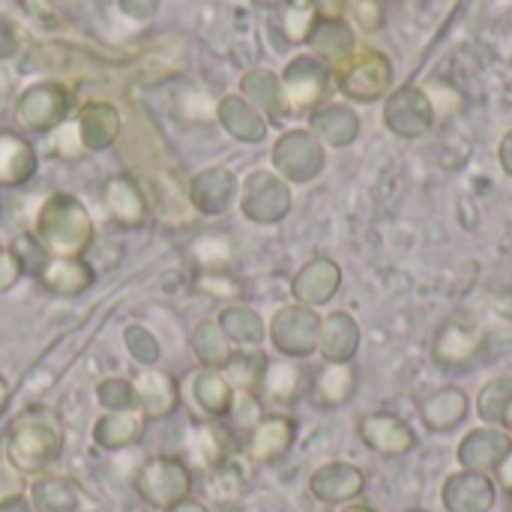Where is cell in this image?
Segmentation results:
<instances>
[{
  "label": "cell",
  "mask_w": 512,
  "mask_h": 512,
  "mask_svg": "<svg viewBox=\"0 0 512 512\" xmlns=\"http://www.w3.org/2000/svg\"><path fill=\"white\" fill-rule=\"evenodd\" d=\"M63 453V426L60 417L42 405L27 408L15 417L6 435V462L21 474L48 471Z\"/></svg>",
  "instance_id": "obj_1"
},
{
  "label": "cell",
  "mask_w": 512,
  "mask_h": 512,
  "mask_svg": "<svg viewBox=\"0 0 512 512\" xmlns=\"http://www.w3.org/2000/svg\"><path fill=\"white\" fill-rule=\"evenodd\" d=\"M489 348L486 330L471 318H447L432 342V357L444 369H468Z\"/></svg>",
  "instance_id": "obj_2"
},
{
  "label": "cell",
  "mask_w": 512,
  "mask_h": 512,
  "mask_svg": "<svg viewBox=\"0 0 512 512\" xmlns=\"http://www.w3.org/2000/svg\"><path fill=\"white\" fill-rule=\"evenodd\" d=\"M135 489L138 495L159 510H171L180 501H186L189 489H192V474L180 459H150L138 477H135Z\"/></svg>",
  "instance_id": "obj_3"
},
{
  "label": "cell",
  "mask_w": 512,
  "mask_h": 512,
  "mask_svg": "<svg viewBox=\"0 0 512 512\" xmlns=\"http://www.w3.org/2000/svg\"><path fill=\"white\" fill-rule=\"evenodd\" d=\"M273 345L288 360H303L318 351L321 318L309 306H285L273 318Z\"/></svg>",
  "instance_id": "obj_4"
},
{
  "label": "cell",
  "mask_w": 512,
  "mask_h": 512,
  "mask_svg": "<svg viewBox=\"0 0 512 512\" xmlns=\"http://www.w3.org/2000/svg\"><path fill=\"white\" fill-rule=\"evenodd\" d=\"M360 441L378 456H408L417 450V432L408 420L393 411L366 414L357 426Z\"/></svg>",
  "instance_id": "obj_5"
},
{
  "label": "cell",
  "mask_w": 512,
  "mask_h": 512,
  "mask_svg": "<svg viewBox=\"0 0 512 512\" xmlns=\"http://www.w3.org/2000/svg\"><path fill=\"white\" fill-rule=\"evenodd\" d=\"M512 450V438L501 426H480L471 429L456 450V459L462 465V471H474V474H486L492 477L498 471V465L507 459Z\"/></svg>",
  "instance_id": "obj_6"
},
{
  "label": "cell",
  "mask_w": 512,
  "mask_h": 512,
  "mask_svg": "<svg viewBox=\"0 0 512 512\" xmlns=\"http://www.w3.org/2000/svg\"><path fill=\"white\" fill-rule=\"evenodd\" d=\"M498 483L495 477L456 471L441 486V504L447 512H492L498 504Z\"/></svg>",
  "instance_id": "obj_7"
},
{
  "label": "cell",
  "mask_w": 512,
  "mask_h": 512,
  "mask_svg": "<svg viewBox=\"0 0 512 512\" xmlns=\"http://www.w3.org/2000/svg\"><path fill=\"white\" fill-rule=\"evenodd\" d=\"M309 492L321 504H351L366 492V474L351 462H327L309 477Z\"/></svg>",
  "instance_id": "obj_8"
},
{
  "label": "cell",
  "mask_w": 512,
  "mask_h": 512,
  "mask_svg": "<svg viewBox=\"0 0 512 512\" xmlns=\"http://www.w3.org/2000/svg\"><path fill=\"white\" fill-rule=\"evenodd\" d=\"M309 390V375L297 360H276L267 363L261 387H258V399L261 405L270 408H291L294 402H300Z\"/></svg>",
  "instance_id": "obj_9"
},
{
  "label": "cell",
  "mask_w": 512,
  "mask_h": 512,
  "mask_svg": "<svg viewBox=\"0 0 512 512\" xmlns=\"http://www.w3.org/2000/svg\"><path fill=\"white\" fill-rule=\"evenodd\" d=\"M297 438V423L288 414H264L258 426L249 432V459L258 465H270L282 459Z\"/></svg>",
  "instance_id": "obj_10"
},
{
  "label": "cell",
  "mask_w": 512,
  "mask_h": 512,
  "mask_svg": "<svg viewBox=\"0 0 512 512\" xmlns=\"http://www.w3.org/2000/svg\"><path fill=\"white\" fill-rule=\"evenodd\" d=\"M357 393V369L354 363H324L315 375H309V390L306 396L318 408H342L354 399Z\"/></svg>",
  "instance_id": "obj_11"
},
{
  "label": "cell",
  "mask_w": 512,
  "mask_h": 512,
  "mask_svg": "<svg viewBox=\"0 0 512 512\" xmlns=\"http://www.w3.org/2000/svg\"><path fill=\"white\" fill-rule=\"evenodd\" d=\"M471 414V399L465 390L459 387H444V390H435L432 396L423 399L420 405V420L429 432L435 435H444V432H453L459 429Z\"/></svg>",
  "instance_id": "obj_12"
},
{
  "label": "cell",
  "mask_w": 512,
  "mask_h": 512,
  "mask_svg": "<svg viewBox=\"0 0 512 512\" xmlns=\"http://www.w3.org/2000/svg\"><path fill=\"white\" fill-rule=\"evenodd\" d=\"M360 348V327L348 312H333L321 321L318 351L327 363H351Z\"/></svg>",
  "instance_id": "obj_13"
},
{
  "label": "cell",
  "mask_w": 512,
  "mask_h": 512,
  "mask_svg": "<svg viewBox=\"0 0 512 512\" xmlns=\"http://www.w3.org/2000/svg\"><path fill=\"white\" fill-rule=\"evenodd\" d=\"M339 282H342V270L336 267V261L315 258L297 273L291 291L303 306H318V303H327L339 291Z\"/></svg>",
  "instance_id": "obj_14"
},
{
  "label": "cell",
  "mask_w": 512,
  "mask_h": 512,
  "mask_svg": "<svg viewBox=\"0 0 512 512\" xmlns=\"http://www.w3.org/2000/svg\"><path fill=\"white\" fill-rule=\"evenodd\" d=\"M231 447H234V435L213 420L198 423L189 435V453H192L195 465L204 471L222 468L231 459Z\"/></svg>",
  "instance_id": "obj_15"
},
{
  "label": "cell",
  "mask_w": 512,
  "mask_h": 512,
  "mask_svg": "<svg viewBox=\"0 0 512 512\" xmlns=\"http://www.w3.org/2000/svg\"><path fill=\"white\" fill-rule=\"evenodd\" d=\"M132 387H135L138 411L144 414V420H162L180 402L177 384L168 375H162V372H144Z\"/></svg>",
  "instance_id": "obj_16"
},
{
  "label": "cell",
  "mask_w": 512,
  "mask_h": 512,
  "mask_svg": "<svg viewBox=\"0 0 512 512\" xmlns=\"http://www.w3.org/2000/svg\"><path fill=\"white\" fill-rule=\"evenodd\" d=\"M144 414L141 411H111L93 426V441L102 450H123L141 438L144 429Z\"/></svg>",
  "instance_id": "obj_17"
},
{
  "label": "cell",
  "mask_w": 512,
  "mask_h": 512,
  "mask_svg": "<svg viewBox=\"0 0 512 512\" xmlns=\"http://www.w3.org/2000/svg\"><path fill=\"white\" fill-rule=\"evenodd\" d=\"M42 285L57 294H81L93 282V270L78 258H54L39 273Z\"/></svg>",
  "instance_id": "obj_18"
},
{
  "label": "cell",
  "mask_w": 512,
  "mask_h": 512,
  "mask_svg": "<svg viewBox=\"0 0 512 512\" xmlns=\"http://www.w3.org/2000/svg\"><path fill=\"white\" fill-rule=\"evenodd\" d=\"M195 402L204 408L207 417H225L234 408V387L228 384L225 375H219L216 369H204L195 378Z\"/></svg>",
  "instance_id": "obj_19"
},
{
  "label": "cell",
  "mask_w": 512,
  "mask_h": 512,
  "mask_svg": "<svg viewBox=\"0 0 512 512\" xmlns=\"http://www.w3.org/2000/svg\"><path fill=\"white\" fill-rule=\"evenodd\" d=\"M267 357L258 354V351H240V354H231V360L222 366L225 369V378L228 384L237 390V393H258L261 387V378H264V369H267Z\"/></svg>",
  "instance_id": "obj_20"
},
{
  "label": "cell",
  "mask_w": 512,
  "mask_h": 512,
  "mask_svg": "<svg viewBox=\"0 0 512 512\" xmlns=\"http://www.w3.org/2000/svg\"><path fill=\"white\" fill-rule=\"evenodd\" d=\"M512 402V375H498L492 381L483 384V390L477 393V417L486 423V426H501L504 423V414Z\"/></svg>",
  "instance_id": "obj_21"
},
{
  "label": "cell",
  "mask_w": 512,
  "mask_h": 512,
  "mask_svg": "<svg viewBox=\"0 0 512 512\" xmlns=\"http://www.w3.org/2000/svg\"><path fill=\"white\" fill-rule=\"evenodd\" d=\"M33 507L36 512H75L78 489L63 477H42L33 486Z\"/></svg>",
  "instance_id": "obj_22"
},
{
  "label": "cell",
  "mask_w": 512,
  "mask_h": 512,
  "mask_svg": "<svg viewBox=\"0 0 512 512\" xmlns=\"http://www.w3.org/2000/svg\"><path fill=\"white\" fill-rule=\"evenodd\" d=\"M108 207L114 219L126 228H138L144 222V198L129 180H114L108 186Z\"/></svg>",
  "instance_id": "obj_23"
},
{
  "label": "cell",
  "mask_w": 512,
  "mask_h": 512,
  "mask_svg": "<svg viewBox=\"0 0 512 512\" xmlns=\"http://www.w3.org/2000/svg\"><path fill=\"white\" fill-rule=\"evenodd\" d=\"M192 258L198 261V267L204 273H225V267L234 258V246L225 234H204L192 246Z\"/></svg>",
  "instance_id": "obj_24"
},
{
  "label": "cell",
  "mask_w": 512,
  "mask_h": 512,
  "mask_svg": "<svg viewBox=\"0 0 512 512\" xmlns=\"http://www.w3.org/2000/svg\"><path fill=\"white\" fill-rule=\"evenodd\" d=\"M222 318L237 321V327H225L234 342H240V345H258V342H264V324H261V318L252 309H228Z\"/></svg>",
  "instance_id": "obj_25"
},
{
  "label": "cell",
  "mask_w": 512,
  "mask_h": 512,
  "mask_svg": "<svg viewBox=\"0 0 512 512\" xmlns=\"http://www.w3.org/2000/svg\"><path fill=\"white\" fill-rule=\"evenodd\" d=\"M195 351H198V357H201V363H204L207 369H222V366L231 360V348H228L225 336L216 333V339L207 342V336L201 333V327H198V333H195Z\"/></svg>",
  "instance_id": "obj_26"
},
{
  "label": "cell",
  "mask_w": 512,
  "mask_h": 512,
  "mask_svg": "<svg viewBox=\"0 0 512 512\" xmlns=\"http://www.w3.org/2000/svg\"><path fill=\"white\" fill-rule=\"evenodd\" d=\"M99 399H102V405L111 408V411H138L135 387L126 384V381H105L102 390H99Z\"/></svg>",
  "instance_id": "obj_27"
},
{
  "label": "cell",
  "mask_w": 512,
  "mask_h": 512,
  "mask_svg": "<svg viewBox=\"0 0 512 512\" xmlns=\"http://www.w3.org/2000/svg\"><path fill=\"white\" fill-rule=\"evenodd\" d=\"M15 498H24V474L12 468L6 459H0V507Z\"/></svg>",
  "instance_id": "obj_28"
},
{
  "label": "cell",
  "mask_w": 512,
  "mask_h": 512,
  "mask_svg": "<svg viewBox=\"0 0 512 512\" xmlns=\"http://www.w3.org/2000/svg\"><path fill=\"white\" fill-rule=\"evenodd\" d=\"M495 477V483H498V489H504L507 495H512V450L507 453V459L498 465V471L492 474Z\"/></svg>",
  "instance_id": "obj_29"
},
{
  "label": "cell",
  "mask_w": 512,
  "mask_h": 512,
  "mask_svg": "<svg viewBox=\"0 0 512 512\" xmlns=\"http://www.w3.org/2000/svg\"><path fill=\"white\" fill-rule=\"evenodd\" d=\"M492 309H495L501 318H510L512 321V291H501V294L492 300Z\"/></svg>",
  "instance_id": "obj_30"
},
{
  "label": "cell",
  "mask_w": 512,
  "mask_h": 512,
  "mask_svg": "<svg viewBox=\"0 0 512 512\" xmlns=\"http://www.w3.org/2000/svg\"><path fill=\"white\" fill-rule=\"evenodd\" d=\"M165 512H207V507H201L198 501H180L177 507H171V510Z\"/></svg>",
  "instance_id": "obj_31"
},
{
  "label": "cell",
  "mask_w": 512,
  "mask_h": 512,
  "mask_svg": "<svg viewBox=\"0 0 512 512\" xmlns=\"http://www.w3.org/2000/svg\"><path fill=\"white\" fill-rule=\"evenodd\" d=\"M0 512H33V510L27 507V501H24V498H15V501L3 504V507H0Z\"/></svg>",
  "instance_id": "obj_32"
},
{
  "label": "cell",
  "mask_w": 512,
  "mask_h": 512,
  "mask_svg": "<svg viewBox=\"0 0 512 512\" xmlns=\"http://www.w3.org/2000/svg\"><path fill=\"white\" fill-rule=\"evenodd\" d=\"M339 512H378V510H375V507H369V504H354V501H351V504H345Z\"/></svg>",
  "instance_id": "obj_33"
},
{
  "label": "cell",
  "mask_w": 512,
  "mask_h": 512,
  "mask_svg": "<svg viewBox=\"0 0 512 512\" xmlns=\"http://www.w3.org/2000/svg\"><path fill=\"white\" fill-rule=\"evenodd\" d=\"M501 429L507 432L512 438V402H510V408H507V414H504V423H501Z\"/></svg>",
  "instance_id": "obj_34"
},
{
  "label": "cell",
  "mask_w": 512,
  "mask_h": 512,
  "mask_svg": "<svg viewBox=\"0 0 512 512\" xmlns=\"http://www.w3.org/2000/svg\"><path fill=\"white\" fill-rule=\"evenodd\" d=\"M6 396H9V390H6V381L0 378V411H3V405H6Z\"/></svg>",
  "instance_id": "obj_35"
},
{
  "label": "cell",
  "mask_w": 512,
  "mask_h": 512,
  "mask_svg": "<svg viewBox=\"0 0 512 512\" xmlns=\"http://www.w3.org/2000/svg\"><path fill=\"white\" fill-rule=\"evenodd\" d=\"M405 512H429V510H420V507H417V510H405Z\"/></svg>",
  "instance_id": "obj_36"
},
{
  "label": "cell",
  "mask_w": 512,
  "mask_h": 512,
  "mask_svg": "<svg viewBox=\"0 0 512 512\" xmlns=\"http://www.w3.org/2000/svg\"><path fill=\"white\" fill-rule=\"evenodd\" d=\"M510 512H512V495H510Z\"/></svg>",
  "instance_id": "obj_37"
}]
</instances>
